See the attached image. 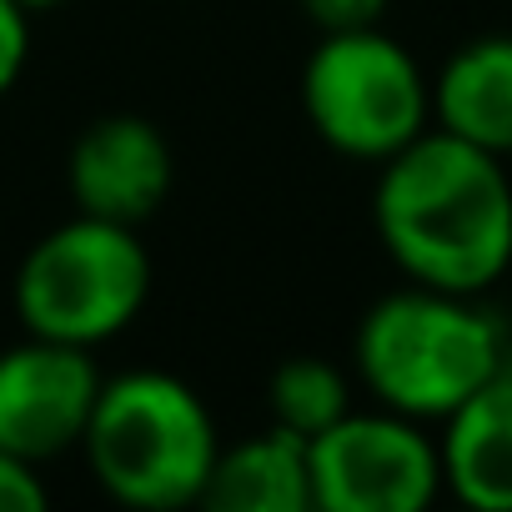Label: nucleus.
Wrapping results in <instances>:
<instances>
[{"label": "nucleus", "instance_id": "obj_1", "mask_svg": "<svg viewBox=\"0 0 512 512\" xmlns=\"http://www.w3.org/2000/svg\"><path fill=\"white\" fill-rule=\"evenodd\" d=\"M372 226L407 282L482 297L512 267L507 166L502 156L427 126L382 161Z\"/></svg>", "mask_w": 512, "mask_h": 512}, {"label": "nucleus", "instance_id": "obj_2", "mask_svg": "<svg viewBox=\"0 0 512 512\" xmlns=\"http://www.w3.org/2000/svg\"><path fill=\"white\" fill-rule=\"evenodd\" d=\"M352 357L377 407L442 422L507 362V332L477 297L407 282L362 312Z\"/></svg>", "mask_w": 512, "mask_h": 512}, {"label": "nucleus", "instance_id": "obj_3", "mask_svg": "<svg viewBox=\"0 0 512 512\" xmlns=\"http://www.w3.org/2000/svg\"><path fill=\"white\" fill-rule=\"evenodd\" d=\"M221 452L201 392L171 372L131 367L101 377L81 432V457L106 497L136 512L196 507Z\"/></svg>", "mask_w": 512, "mask_h": 512}, {"label": "nucleus", "instance_id": "obj_4", "mask_svg": "<svg viewBox=\"0 0 512 512\" xmlns=\"http://www.w3.org/2000/svg\"><path fill=\"white\" fill-rule=\"evenodd\" d=\"M151 282V251L136 226L76 211L21 256L11 307L31 337L91 352L146 312Z\"/></svg>", "mask_w": 512, "mask_h": 512}, {"label": "nucleus", "instance_id": "obj_5", "mask_svg": "<svg viewBox=\"0 0 512 512\" xmlns=\"http://www.w3.org/2000/svg\"><path fill=\"white\" fill-rule=\"evenodd\" d=\"M302 111L337 156L382 166L432 126V81L377 26L322 31L302 66Z\"/></svg>", "mask_w": 512, "mask_h": 512}, {"label": "nucleus", "instance_id": "obj_6", "mask_svg": "<svg viewBox=\"0 0 512 512\" xmlns=\"http://www.w3.org/2000/svg\"><path fill=\"white\" fill-rule=\"evenodd\" d=\"M312 512H422L442 492L427 422L372 407L347 412L307 442Z\"/></svg>", "mask_w": 512, "mask_h": 512}, {"label": "nucleus", "instance_id": "obj_7", "mask_svg": "<svg viewBox=\"0 0 512 512\" xmlns=\"http://www.w3.org/2000/svg\"><path fill=\"white\" fill-rule=\"evenodd\" d=\"M96 392L101 367L86 347L26 332V342L0 352V447L36 467L81 447Z\"/></svg>", "mask_w": 512, "mask_h": 512}, {"label": "nucleus", "instance_id": "obj_8", "mask_svg": "<svg viewBox=\"0 0 512 512\" xmlns=\"http://www.w3.org/2000/svg\"><path fill=\"white\" fill-rule=\"evenodd\" d=\"M171 181L176 166L166 136L146 116H126V111L91 121L66 156V186L76 211L121 226L151 221L166 206Z\"/></svg>", "mask_w": 512, "mask_h": 512}, {"label": "nucleus", "instance_id": "obj_9", "mask_svg": "<svg viewBox=\"0 0 512 512\" xmlns=\"http://www.w3.org/2000/svg\"><path fill=\"white\" fill-rule=\"evenodd\" d=\"M442 487L472 512H512V357L437 432Z\"/></svg>", "mask_w": 512, "mask_h": 512}, {"label": "nucleus", "instance_id": "obj_10", "mask_svg": "<svg viewBox=\"0 0 512 512\" xmlns=\"http://www.w3.org/2000/svg\"><path fill=\"white\" fill-rule=\"evenodd\" d=\"M432 126L502 161L512 156V36H477L442 61Z\"/></svg>", "mask_w": 512, "mask_h": 512}, {"label": "nucleus", "instance_id": "obj_11", "mask_svg": "<svg viewBox=\"0 0 512 512\" xmlns=\"http://www.w3.org/2000/svg\"><path fill=\"white\" fill-rule=\"evenodd\" d=\"M201 502L221 512H312L307 442L272 422L267 432L221 447Z\"/></svg>", "mask_w": 512, "mask_h": 512}, {"label": "nucleus", "instance_id": "obj_12", "mask_svg": "<svg viewBox=\"0 0 512 512\" xmlns=\"http://www.w3.org/2000/svg\"><path fill=\"white\" fill-rule=\"evenodd\" d=\"M267 407L277 427L312 442L317 432H327L337 417L352 412V382L322 357H287L267 382Z\"/></svg>", "mask_w": 512, "mask_h": 512}, {"label": "nucleus", "instance_id": "obj_13", "mask_svg": "<svg viewBox=\"0 0 512 512\" xmlns=\"http://www.w3.org/2000/svg\"><path fill=\"white\" fill-rule=\"evenodd\" d=\"M31 61V11L21 0H0V96H6Z\"/></svg>", "mask_w": 512, "mask_h": 512}, {"label": "nucleus", "instance_id": "obj_14", "mask_svg": "<svg viewBox=\"0 0 512 512\" xmlns=\"http://www.w3.org/2000/svg\"><path fill=\"white\" fill-rule=\"evenodd\" d=\"M46 507V482L36 462L0 447V512H41Z\"/></svg>", "mask_w": 512, "mask_h": 512}, {"label": "nucleus", "instance_id": "obj_15", "mask_svg": "<svg viewBox=\"0 0 512 512\" xmlns=\"http://www.w3.org/2000/svg\"><path fill=\"white\" fill-rule=\"evenodd\" d=\"M297 6L317 31H357V26H382L392 0H297Z\"/></svg>", "mask_w": 512, "mask_h": 512}, {"label": "nucleus", "instance_id": "obj_16", "mask_svg": "<svg viewBox=\"0 0 512 512\" xmlns=\"http://www.w3.org/2000/svg\"><path fill=\"white\" fill-rule=\"evenodd\" d=\"M26 11H51V6H61V0H21Z\"/></svg>", "mask_w": 512, "mask_h": 512}]
</instances>
